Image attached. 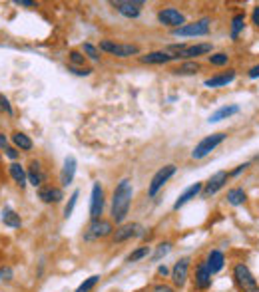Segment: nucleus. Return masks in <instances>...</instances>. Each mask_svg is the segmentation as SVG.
<instances>
[{
  "label": "nucleus",
  "mask_w": 259,
  "mask_h": 292,
  "mask_svg": "<svg viewBox=\"0 0 259 292\" xmlns=\"http://www.w3.org/2000/svg\"><path fill=\"white\" fill-rule=\"evenodd\" d=\"M132 197H134L132 181H130V179H122L120 183L116 185V189H114V195H112V209H110L112 221H114L116 225H122L124 221H126V217L130 213Z\"/></svg>",
  "instance_id": "f257e3e1"
},
{
  "label": "nucleus",
  "mask_w": 259,
  "mask_h": 292,
  "mask_svg": "<svg viewBox=\"0 0 259 292\" xmlns=\"http://www.w3.org/2000/svg\"><path fill=\"white\" fill-rule=\"evenodd\" d=\"M231 277H233L235 286L241 292H251L257 288V278L253 277V272L249 270V266H247L245 262H235V264H233Z\"/></svg>",
  "instance_id": "f03ea898"
},
{
  "label": "nucleus",
  "mask_w": 259,
  "mask_h": 292,
  "mask_svg": "<svg viewBox=\"0 0 259 292\" xmlns=\"http://www.w3.org/2000/svg\"><path fill=\"white\" fill-rule=\"evenodd\" d=\"M226 139H228V133H223V131H217V133H212V135H205V138L201 139L198 145L194 147L192 159H203V157H208V155L212 153L217 145H221Z\"/></svg>",
  "instance_id": "7ed1b4c3"
},
{
  "label": "nucleus",
  "mask_w": 259,
  "mask_h": 292,
  "mask_svg": "<svg viewBox=\"0 0 259 292\" xmlns=\"http://www.w3.org/2000/svg\"><path fill=\"white\" fill-rule=\"evenodd\" d=\"M112 235H114V225L106 219H98V221H92L88 229L84 231V241H98Z\"/></svg>",
  "instance_id": "20e7f679"
},
{
  "label": "nucleus",
  "mask_w": 259,
  "mask_h": 292,
  "mask_svg": "<svg viewBox=\"0 0 259 292\" xmlns=\"http://www.w3.org/2000/svg\"><path fill=\"white\" fill-rule=\"evenodd\" d=\"M100 50L116 56V58H130V56L140 54V48L136 44H118L114 40H102L100 42Z\"/></svg>",
  "instance_id": "39448f33"
},
{
  "label": "nucleus",
  "mask_w": 259,
  "mask_h": 292,
  "mask_svg": "<svg viewBox=\"0 0 259 292\" xmlns=\"http://www.w3.org/2000/svg\"><path fill=\"white\" fill-rule=\"evenodd\" d=\"M210 18H201L198 22H192V24H183L182 28L178 30H171V34L176 38H189V36H208L210 34Z\"/></svg>",
  "instance_id": "423d86ee"
},
{
  "label": "nucleus",
  "mask_w": 259,
  "mask_h": 292,
  "mask_svg": "<svg viewBox=\"0 0 259 292\" xmlns=\"http://www.w3.org/2000/svg\"><path fill=\"white\" fill-rule=\"evenodd\" d=\"M176 171H178V167L176 165H164L162 169H158L156 171V175L152 177V181H150V187H148V195L150 197H156L158 195V191L164 187V185L168 183L169 179L176 175Z\"/></svg>",
  "instance_id": "0eeeda50"
},
{
  "label": "nucleus",
  "mask_w": 259,
  "mask_h": 292,
  "mask_svg": "<svg viewBox=\"0 0 259 292\" xmlns=\"http://www.w3.org/2000/svg\"><path fill=\"white\" fill-rule=\"evenodd\" d=\"M158 20H160V24L168 26L171 30H178V28H182L183 24H185V16H183L178 8H171V6L162 8V10L158 12Z\"/></svg>",
  "instance_id": "6e6552de"
},
{
  "label": "nucleus",
  "mask_w": 259,
  "mask_h": 292,
  "mask_svg": "<svg viewBox=\"0 0 259 292\" xmlns=\"http://www.w3.org/2000/svg\"><path fill=\"white\" fill-rule=\"evenodd\" d=\"M228 179H229V173L228 171H217L214 173L210 179H208V183H203V189H201V197H212L215 195L217 191H221L226 185H228Z\"/></svg>",
  "instance_id": "1a4fd4ad"
},
{
  "label": "nucleus",
  "mask_w": 259,
  "mask_h": 292,
  "mask_svg": "<svg viewBox=\"0 0 259 292\" xmlns=\"http://www.w3.org/2000/svg\"><path fill=\"white\" fill-rule=\"evenodd\" d=\"M189 259L187 257H183L180 261L176 262L174 266H171V282H174V286L176 288H183L185 286V282H187V278H189Z\"/></svg>",
  "instance_id": "9d476101"
},
{
  "label": "nucleus",
  "mask_w": 259,
  "mask_h": 292,
  "mask_svg": "<svg viewBox=\"0 0 259 292\" xmlns=\"http://www.w3.org/2000/svg\"><path fill=\"white\" fill-rule=\"evenodd\" d=\"M102 211H104V189H102V185L96 181V183L92 185V201H90L92 221L102 219Z\"/></svg>",
  "instance_id": "9b49d317"
},
{
  "label": "nucleus",
  "mask_w": 259,
  "mask_h": 292,
  "mask_svg": "<svg viewBox=\"0 0 259 292\" xmlns=\"http://www.w3.org/2000/svg\"><path fill=\"white\" fill-rule=\"evenodd\" d=\"M112 6L126 18H137L142 12L144 2L142 0H116V2H112Z\"/></svg>",
  "instance_id": "f8f14e48"
},
{
  "label": "nucleus",
  "mask_w": 259,
  "mask_h": 292,
  "mask_svg": "<svg viewBox=\"0 0 259 292\" xmlns=\"http://www.w3.org/2000/svg\"><path fill=\"white\" fill-rule=\"evenodd\" d=\"M212 272H210V268H208V264L205 261H201L196 266V277H194V286L198 288V290H210L212 288Z\"/></svg>",
  "instance_id": "ddd939ff"
},
{
  "label": "nucleus",
  "mask_w": 259,
  "mask_h": 292,
  "mask_svg": "<svg viewBox=\"0 0 259 292\" xmlns=\"http://www.w3.org/2000/svg\"><path fill=\"white\" fill-rule=\"evenodd\" d=\"M144 235V229L137 225V223H128V225H122V227H118L114 235H112V239H114V243H124V241H128V239H134V237H142Z\"/></svg>",
  "instance_id": "4468645a"
},
{
  "label": "nucleus",
  "mask_w": 259,
  "mask_h": 292,
  "mask_svg": "<svg viewBox=\"0 0 259 292\" xmlns=\"http://www.w3.org/2000/svg\"><path fill=\"white\" fill-rule=\"evenodd\" d=\"M205 264H208V268H210V272L212 275H217V272H221L223 270V266H226V255L221 252V250H210L208 252V257H205Z\"/></svg>",
  "instance_id": "2eb2a0df"
},
{
  "label": "nucleus",
  "mask_w": 259,
  "mask_h": 292,
  "mask_svg": "<svg viewBox=\"0 0 259 292\" xmlns=\"http://www.w3.org/2000/svg\"><path fill=\"white\" fill-rule=\"evenodd\" d=\"M212 50L214 46L212 44H194V46H185L182 54H178V60L182 58V60H194V58H198V56H205V54H212Z\"/></svg>",
  "instance_id": "dca6fc26"
},
{
  "label": "nucleus",
  "mask_w": 259,
  "mask_h": 292,
  "mask_svg": "<svg viewBox=\"0 0 259 292\" xmlns=\"http://www.w3.org/2000/svg\"><path fill=\"white\" fill-rule=\"evenodd\" d=\"M201 189H203V183H194V185H189V187H187V189L183 191L182 195L178 197V201L174 203V211H180V209H182L185 203H189L192 199H196L199 193H201Z\"/></svg>",
  "instance_id": "f3484780"
},
{
  "label": "nucleus",
  "mask_w": 259,
  "mask_h": 292,
  "mask_svg": "<svg viewBox=\"0 0 259 292\" xmlns=\"http://www.w3.org/2000/svg\"><path fill=\"white\" fill-rule=\"evenodd\" d=\"M38 199L42 201V203H60L64 199V193H62L60 187H52V185H48V187H42L40 191H38Z\"/></svg>",
  "instance_id": "a211bd4d"
},
{
  "label": "nucleus",
  "mask_w": 259,
  "mask_h": 292,
  "mask_svg": "<svg viewBox=\"0 0 259 292\" xmlns=\"http://www.w3.org/2000/svg\"><path fill=\"white\" fill-rule=\"evenodd\" d=\"M74 175H76V159L72 157V155H68L66 159H64V167H62V173H60V183L64 187H68V185L74 181Z\"/></svg>",
  "instance_id": "6ab92c4d"
},
{
  "label": "nucleus",
  "mask_w": 259,
  "mask_h": 292,
  "mask_svg": "<svg viewBox=\"0 0 259 292\" xmlns=\"http://www.w3.org/2000/svg\"><path fill=\"white\" fill-rule=\"evenodd\" d=\"M233 80H235V70H228V72H223V74L208 77V80L203 82V86H205V88H223V86L231 84Z\"/></svg>",
  "instance_id": "aec40b11"
},
{
  "label": "nucleus",
  "mask_w": 259,
  "mask_h": 292,
  "mask_svg": "<svg viewBox=\"0 0 259 292\" xmlns=\"http://www.w3.org/2000/svg\"><path fill=\"white\" fill-rule=\"evenodd\" d=\"M171 60H176V56H171V54L164 52V50H160V52H150V54H146V56L140 58L142 64H168V62Z\"/></svg>",
  "instance_id": "412c9836"
},
{
  "label": "nucleus",
  "mask_w": 259,
  "mask_h": 292,
  "mask_svg": "<svg viewBox=\"0 0 259 292\" xmlns=\"http://www.w3.org/2000/svg\"><path fill=\"white\" fill-rule=\"evenodd\" d=\"M235 113H239V106H235V104L223 106V108H219L217 111H214V113L210 115V123H217V122H221V120H228V118L235 115Z\"/></svg>",
  "instance_id": "4be33fe9"
},
{
  "label": "nucleus",
  "mask_w": 259,
  "mask_h": 292,
  "mask_svg": "<svg viewBox=\"0 0 259 292\" xmlns=\"http://www.w3.org/2000/svg\"><path fill=\"white\" fill-rule=\"evenodd\" d=\"M199 70H201L199 62L187 60V62H183L182 66L174 68V70H171V74H174V76H194V74H198Z\"/></svg>",
  "instance_id": "5701e85b"
},
{
  "label": "nucleus",
  "mask_w": 259,
  "mask_h": 292,
  "mask_svg": "<svg viewBox=\"0 0 259 292\" xmlns=\"http://www.w3.org/2000/svg\"><path fill=\"white\" fill-rule=\"evenodd\" d=\"M26 175H28V183H32L34 187H40V185H42V181H44L42 167H40V163H38V161H30Z\"/></svg>",
  "instance_id": "b1692460"
},
{
  "label": "nucleus",
  "mask_w": 259,
  "mask_h": 292,
  "mask_svg": "<svg viewBox=\"0 0 259 292\" xmlns=\"http://www.w3.org/2000/svg\"><path fill=\"white\" fill-rule=\"evenodd\" d=\"M8 171H10V177L14 179V183L22 189V187H26V181H28V175H26V171H24V167L20 165V163H10V167H8Z\"/></svg>",
  "instance_id": "393cba45"
},
{
  "label": "nucleus",
  "mask_w": 259,
  "mask_h": 292,
  "mask_svg": "<svg viewBox=\"0 0 259 292\" xmlns=\"http://www.w3.org/2000/svg\"><path fill=\"white\" fill-rule=\"evenodd\" d=\"M2 223L6 225V227H12V229H20L22 227V219L20 215L16 213L14 209H2Z\"/></svg>",
  "instance_id": "a878e982"
},
{
  "label": "nucleus",
  "mask_w": 259,
  "mask_h": 292,
  "mask_svg": "<svg viewBox=\"0 0 259 292\" xmlns=\"http://www.w3.org/2000/svg\"><path fill=\"white\" fill-rule=\"evenodd\" d=\"M228 203L231 207H239V205H244L245 201H247V193H245L241 187H233V189H229L228 191Z\"/></svg>",
  "instance_id": "bb28decb"
},
{
  "label": "nucleus",
  "mask_w": 259,
  "mask_h": 292,
  "mask_svg": "<svg viewBox=\"0 0 259 292\" xmlns=\"http://www.w3.org/2000/svg\"><path fill=\"white\" fill-rule=\"evenodd\" d=\"M12 143H14L16 149H20V151H30L32 149V139L26 135V133H20V131H16L12 133Z\"/></svg>",
  "instance_id": "cd10ccee"
},
{
  "label": "nucleus",
  "mask_w": 259,
  "mask_h": 292,
  "mask_svg": "<svg viewBox=\"0 0 259 292\" xmlns=\"http://www.w3.org/2000/svg\"><path fill=\"white\" fill-rule=\"evenodd\" d=\"M244 26H245V14L244 12H239V14H235L233 18H231V38H233V40H237V36L241 34Z\"/></svg>",
  "instance_id": "c85d7f7f"
},
{
  "label": "nucleus",
  "mask_w": 259,
  "mask_h": 292,
  "mask_svg": "<svg viewBox=\"0 0 259 292\" xmlns=\"http://www.w3.org/2000/svg\"><path fill=\"white\" fill-rule=\"evenodd\" d=\"M208 62L215 66V68H223V66H228L229 64V56L226 52H215L212 56H208Z\"/></svg>",
  "instance_id": "c756f323"
},
{
  "label": "nucleus",
  "mask_w": 259,
  "mask_h": 292,
  "mask_svg": "<svg viewBox=\"0 0 259 292\" xmlns=\"http://www.w3.org/2000/svg\"><path fill=\"white\" fill-rule=\"evenodd\" d=\"M148 255H150V246H137L134 252H130V255H128V262L142 261V259H146Z\"/></svg>",
  "instance_id": "7c9ffc66"
},
{
  "label": "nucleus",
  "mask_w": 259,
  "mask_h": 292,
  "mask_svg": "<svg viewBox=\"0 0 259 292\" xmlns=\"http://www.w3.org/2000/svg\"><path fill=\"white\" fill-rule=\"evenodd\" d=\"M98 282H100V277H98V275H94V277L86 278V280H84V282H82L74 292H90Z\"/></svg>",
  "instance_id": "2f4dec72"
},
{
  "label": "nucleus",
  "mask_w": 259,
  "mask_h": 292,
  "mask_svg": "<svg viewBox=\"0 0 259 292\" xmlns=\"http://www.w3.org/2000/svg\"><path fill=\"white\" fill-rule=\"evenodd\" d=\"M68 58H70V66H74V68L84 66V60H86L84 52H78V50H72V52L68 54Z\"/></svg>",
  "instance_id": "473e14b6"
},
{
  "label": "nucleus",
  "mask_w": 259,
  "mask_h": 292,
  "mask_svg": "<svg viewBox=\"0 0 259 292\" xmlns=\"http://www.w3.org/2000/svg\"><path fill=\"white\" fill-rule=\"evenodd\" d=\"M169 250H171V243L166 241V243H160L158 248H156V252H153V261H160L162 257H166Z\"/></svg>",
  "instance_id": "72a5a7b5"
},
{
  "label": "nucleus",
  "mask_w": 259,
  "mask_h": 292,
  "mask_svg": "<svg viewBox=\"0 0 259 292\" xmlns=\"http://www.w3.org/2000/svg\"><path fill=\"white\" fill-rule=\"evenodd\" d=\"M78 195H80V193L74 191V193H72V197H70V201H68V205L64 207V217H66V219L74 213V207H76V203H78Z\"/></svg>",
  "instance_id": "f704fd0d"
},
{
  "label": "nucleus",
  "mask_w": 259,
  "mask_h": 292,
  "mask_svg": "<svg viewBox=\"0 0 259 292\" xmlns=\"http://www.w3.org/2000/svg\"><path fill=\"white\" fill-rule=\"evenodd\" d=\"M82 52H84L90 60H94V62L100 60V52H98V48L92 46V44H84V46H82Z\"/></svg>",
  "instance_id": "c9c22d12"
},
{
  "label": "nucleus",
  "mask_w": 259,
  "mask_h": 292,
  "mask_svg": "<svg viewBox=\"0 0 259 292\" xmlns=\"http://www.w3.org/2000/svg\"><path fill=\"white\" fill-rule=\"evenodd\" d=\"M12 278H14V270H12L10 266H6V264L0 266V280H2V282H10Z\"/></svg>",
  "instance_id": "e433bc0d"
},
{
  "label": "nucleus",
  "mask_w": 259,
  "mask_h": 292,
  "mask_svg": "<svg viewBox=\"0 0 259 292\" xmlns=\"http://www.w3.org/2000/svg\"><path fill=\"white\" fill-rule=\"evenodd\" d=\"M68 72H72V74H76V76H90L92 72V68H74V66H68Z\"/></svg>",
  "instance_id": "4c0bfd02"
},
{
  "label": "nucleus",
  "mask_w": 259,
  "mask_h": 292,
  "mask_svg": "<svg viewBox=\"0 0 259 292\" xmlns=\"http://www.w3.org/2000/svg\"><path fill=\"white\" fill-rule=\"evenodd\" d=\"M0 109H4L6 113H12V106H10V102H8V98H4L2 93H0Z\"/></svg>",
  "instance_id": "58836bf2"
},
{
  "label": "nucleus",
  "mask_w": 259,
  "mask_h": 292,
  "mask_svg": "<svg viewBox=\"0 0 259 292\" xmlns=\"http://www.w3.org/2000/svg\"><path fill=\"white\" fill-rule=\"evenodd\" d=\"M247 167H249V163H241V165H237L235 169L229 173V177H237V175H241V173H244Z\"/></svg>",
  "instance_id": "ea45409f"
},
{
  "label": "nucleus",
  "mask_w": 259,
  "mask_h": 292,
  "mask_svg": "<svg viewBox=\"0 0 259 292\" xmlns=\"http://www.w3.org/2000/svg\"><path fill=\"white\" fill-rule=\"evenodd\" d=\"M153 292H176V288H171L168 284H156V286H153Z\"/></svg>",
  "instance_id": "a19ab883"
},
{
  "label": "nucleus",
  "mask_w": 259,
  "mask_h": 292,
  "mask_svg": "<svg viewBox=\"0 0 259 292\" xmlns=\"http://www.w3.org/2000/svg\"><path fill=\"white\" fill-rule=\"evenodd\" d=\"M168 275H171V270H169L166 264H160V266H158V277H164V278H166Z\"/></svg>",
  "instance_id": "79ce46f5"
},
{
  "label": "nucleus",
  "mask_w": 259,
  "mask_h": 292,
  "mask_svg": "<svg viewBox=\"0 0 259 292\" xmlns=\"http://www.w3.org/2000/svg\"><path fill=\"white\" fill-rule=\"evenodd\" d=\"M14 4H16V6H28V8L36 6V2H34V0H16Z\"/></svg>",
  "instance_id": "37998d69"
},
{
  "label": "nucleus",
  "mask_w": 259,
  "mask_h": 292,
  "mask_svg": "<svg viewBox=\"0 0 259 292\" xmlns=\"http://www.w3.org/2000/svg\"><path fill=\"white\" fill-rule=\"evenodd\" d=\"M251 22L259 28V6H255V8H253V12H251Z\"/></svg>",
  "instance_id": "c03bdc74"
},
{
  "label": "nucleus",
  "mask_w": 259,
  "mask_h": 292,
  "mask_svg": "<svg viewBox=\"0 0 259 292\" xmlns=\"http://www.w3.org/2000/svg\"><path fill=\"white\" fill-rule=\"evenodd\" d=\"M247 76L251 77V80H255V77H259V64H257V66H253V68H249Z\"/></svg>",
  "instance_id": "a18cd8bd"
},
{
  "label": "nucleus",
  "mask_w": 259,
  "mask_h": 292,
  "mask_svg": "<svg viewBox=\"0 0 259 292\" xmlns=\"http://www.w3.org/2000/svg\"><path fill=\"white\" fill-rule=\"evenodd\" d=\"M4 151H6V155H8L10 159H16V157H18V149H16V147H6Z\"/></svg>",
  "instance_id": "49530a36"
},
{
  "label": "nucleus",
  "mask_w": 259,
  "mask_h": 292,
  "mask_svg": "<svg viewBox=\"0 0 259 292\" xmlns=\"http://www.w3.org/2000/svg\"><path fill=\"white\" fill-rule=\"evenodd\" d=\"M0 147H4V149L8 147V138L4 133H0Z\"/></svg>",
  "instance_id": "de8ad7c7"
},
{
  "label": "nucleus",
  "mask_w": 259,
  "mask_h": 292,
  "mask_svg": "<svg viewBox=\"0 0 259 292\" xmlns=\"http://www.w3.org/2000/svg\"><path fill=\"white\" fill-rule=\"evenodd\" d=\"M251 292H259V286H257V288H255V290H251Z\"/></svg>",
  "instance_id": "09e8293b"
}]
</instances>
